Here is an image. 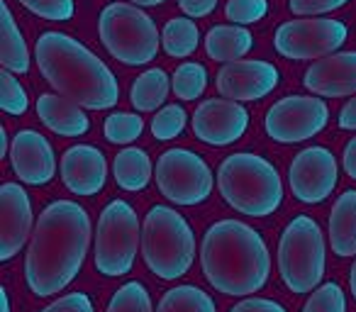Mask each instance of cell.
I'll list each match as a JSON object with an SVG mask.
<instances>
[{
	"label": "cell",
	"instance_id": "e0dca14e",
	"mask_svg": "<svg viewBox=\"0 0 356 312\" xmlns=\"http://www.w3.org/2000/svg\"><path fill=\"white\" fill-rule=\"evenodd\" d=\"M108 179V161L98 147L76 144L61 156V181L74 195H95Z\"/></svg>",
	"mask_w": 356,
	"mask_h": 312
},
{
	"label": "cell",
	"instance_id": "4dcf8cb0",
	"mask_svg": "<svg viewBox=\"0 0 356 312\" xmlns=\"http://www.w3.org/2000/svg\"><path fill=\"white\" fill-rule=\"evenodd\" d=\"M302 312H346V295L337 283H322L310 293Z\"/></svg>",
	"mask_w": 356,
	"mask_h": 312
},
{
	"label": "cell",
	"instance_id": "277c9868",
	"mask_svg": "<svg viewBox=\"0 0 356 312\" xmlns=\"http://www.w3.org/2000/svg\"><path fill=\"white\" fill-rule=\"evenodd\" d=\"M218 188L225 203L247 217H268L283 203L281 174L257 154L227 156L218 169Z\"/></svg>",
	"mask_w": 356,
	"mask_h": 312
},
{
	"label": "cell",
	"instance_id": "5b68a950",
	"mask_svg": "<svg viewBox=\"0 0 356 312\" xmlns=\"http://www.w3.org/2000/svg\"><path fill=\"white\" fill-rule=\"evenodd\" d=\"M142 256L161 281H176L195 261V234L188 220L168 205H154L142 224Z\"/></svg>",
	"mask_w": 356,
	"mask_h": 312
},
{
	"label": "cell",
	"instance_id": "1f68e13d",
	"mask_svg": "<svg viewBox=\"0 0 356 312\" xmlns=\"http://www.w3.org/2000/svg\"><path fill=\"white\" fill-rule=\"evenodd\" d=\"M0 108L8 115H22L30 108V98H27L25 88L8 69L0 74Z\"/></svg>",
	"mask_w": 356,
	"mask_h": 312
},
{
	"label": "cell",
	"instance_id": "3957f363",
	"mask_svg": "<svg viewBox=\"0 0 356 312\" xmlns=\"http://www.w3.org/2000/svg\"><path fill=\"white\" fill-rule=\"evenodd\" d=\"M35 59L47 83L86 110L118 105L120 83L115 74L79 40L64 32H44L37 40Z\"/></svg>",
	"mask_w": 356,
	"mask_h": 312
},
{
	"label": "cell",
	"instance_id": "30bf717a",
	"mask_svg": "<svg viewBox=\"0 0 356 312\" xmlns=\"http://www.w3.org/2000/svg\"><path fill=\"white\" fill-rule=\"evenodd\" d=\"M330 122V108L320 95H288L266 113V134L278 144H298L320 134Z\"/></svg>",
	"mask_w": 356,
	"mask_h": 312
},
{
	"label": "cell",
	"instance_id": "ab89813d",
	"mask_svg": "<svg viewBox=\"0 0 356 312\" xmlns=\"http://www.w3.org/2000/svg\"><path fill=\"white\" fill-rule=\"evenodd\" d=\"M339 127L341 129H356V95L349 100V103L341 108L339 113Z\"/></svg>",
	"mask_w": 356,
	"mask_h": 312
},
{
	"label": "cell",
	"instance_id": "74e56055",
	"mask_svg": "<svg viewBox=\"0 0 356 312\" xmlns=\"http://www.w3.org/2000/svg\"><path fill=\"white\" fill-rule=\"evenodd\" d=\"M218 0H178V8L188 17H205L215 10Z\"/></svg>",
	"mask_w": 356,
	"mask_h": 312
},
{
	"label": "cell",
	"instance_id": "2e32d148",
	"mask_svg": "<svg viewBox=\"0 0 356 312\" xmlns=\"http://www.w3.org/2000/svg\"><path fill=\"white\" fill-rule=\"evenodd\" d=\"M15 176L27 186H47L56 174V156L47 137L35 129H20L10 144Z\"/></svg>",
	"mask_w": 356,
	"mask_h": 312
},
{
	"label": "cell",
	"instance_id": "d590c367",
	"mask_svg": "<svg viewBox=\"0 0 356 312\" xmlns=\"http://www.w3.org/2000/svg\"><path fill=\"white\" fill-rule=\"evenodd\" d=\"M42 312H95L93 302L86 293H69V295L59 297L51 305H47Z\"/></svg>",
	"mask_w": 356,
	"mask_h": 312
},
{
	"label": "cell",
	"instance_id": "ee69618b",
	"mask_svg": "<svg viewBox=\"0 0 356 312\" xmlns=\"http://www.w3.org/2000/svg\"><path fill=\"white\" fill-rule=\"evenodd\" d=\"M0 297H3V312H13V310H10V295H8L6 288L0 290Z\"/></svg>",
	"mask_w": 356,
	"mask_h": 312
},
{
	"label": "cell",
	"instance_id": "4fadbf2b",
	"mask_svg": "<svg viewBox=\"0 0 356 312\" xmlns=\"http://www.w3.org/2000/svg\"><path fill=\"white\" fill-rule=\"evenodd\" d=\"M193 134L210 147H227L244 137L249 127L247 108L229 98L205 100L193 113Z\"/></svg>",
	"mask_w": 356,
	"mask_h": 312
},
{
	"label": "cell",
	"instance_id": "d6986e66",
	"mask_svg": "<svg viewBox=\"0 0 356 312\" xmlns=\"http://www.w3.org/2000/svg\"><path fill=\"white\" fill-rule=\"evenodd\" d=\"M40 120L59 137H81L90 129V120L79 103L59 93H44L37 100Z\"/></svg>",
	"mask_w": 356,
	"mask_h": 312
},
{
	"label": "cell",
	"instance_id": "9a60e30c",
	"mask_svg": "<svg viewBox=\"0 0 356 312\" xmlns=\"http://www.w3.org/2000/svg\"><path fill=\"white\" fill-rule=\"evenodd\" d=\"M32 203L20 183L0 188V261H10L32 239Z\"/></svg>",
	"mask_w": 356,
	"mask_h": 312
},
{
	"label": "cell",
	"instance_id": "7a4b0ae2",
	"mask_svg": "<svg viewBox=\"0 0 356 312\" xmlns=\"http://www.w3.org/2000/svg\"><path fill=\"white\" fill-rule=\"evenodd\" d=\"M200 263L210 286L234 297L259 293L271 273V256L264 237L239 220H220L205 232Z\"/></svg>",
	"mask_w": 356,
	"mask_h": 312
},
{
	"label": "cell",
	"instance_id": "f35d334b",
	"mask_svg": "<svg viewBox=\"0 0 356 312\" xmlns=\"http://www.w3.org/2000/svg\"><path fill=\"white\" fill-rule=\"evenodd\" d=\"M341 164H344V171L349 174L351 181H356V137L351 139L344 147V156H341Z\"/></svg>",
	"mask_w": 356,
	"mask_h": 312
},
{
	"label": "cell",
	"instance_id": "6da1fadb",
	"mask_svg": "<svg viewBox=\"0 0 356 312\" xmlns=\"http://www.w3.org/2000/svg\"><path fill=\"white\" fill-rule=\"evenodd\" d=\"M90 247V217L74 200L42 210L25 256V278L37 297L61 293L81 273Z\"/></svg>",
	"mask_w": 356,
	"mask_h": 312
},
{
	"label": "cell",
	"instance_id": "484cf974",
	"mask_svg": "<svg viewBox=\"0 0 356 312\" xmlns=\"http://www.w3.org/2000/svg\"><path fill=\"white\" fill-rule=\"evenodd\" d=\"M198 42H200L198 25H195L191 17H176V20L168 22L161 32L163 51H166L168 56H176V59H184V56L193 54Z\"/></svg>",
	"mask_w": 356,
	"mask_h": 312
},
{
	"label": "cell",
	"instance_id": "60d3db41",
	"mask_svg": "<svg viewBox=\"0 0 356 312\" xmlns=\"http://www.w3.org/2000/svg\"><path fill=\"white\" fill-rule=\"evenodd\" d=\"M132 6H142V8H156L161 6V3H166V0H129Z\"/></svg>",
	"mask_w": 356,
	"mask_h": 312
},
{
	"label": "cell",
	"instance_id": "5bb4252c",
	"mask_svg": "<svg viewBox=\"0 0 356 312\" xmlns=\"http://www.w3.org/2000/svg\"><path fill=\"white\" fill-rule=\"evenodd\" d=\"M278 69L268 61L239 59L229 61L218 74V90L222 98L249 103L261 100L278 85Z\"/></svg>",
	"mask_w": 356,
	"mask_h": 312
},
{
	"label": "cell",
	"instance_id": "9c48e42d",
	"mask_svg": "<svg viewBox=\"0 0 356 312\" xmlns=\"http://www.w3.org/2000/svg\"><path fill=\"white\" fill-rule=\"evenodd\" d=\"M156 186L166 200L191 208L210 198L215 176L195 151L168 149L156 161Z\"/></svg>",
	"mask_w": 356,
	"mask_h": 312
},
{
	"label": "cell",
	"instance_id": "e575fe53",
	"mask_svg": "<svg viewBox=\"0 0 356 312\" xmlns=\"http://www.w3.org/2000/svg\"><path fill=\"white\" fill-rule=\"evenodd\" d=\"M349 0H291L288 8L298 15H322V13H332L344 8Z\"/></svg>",
	"mask_w": 356,
	"mask_h": 312
},
{
	"label": "cell",
	"instance_id": "83f0119b",
	"mask_svg": "<svg viewBox=\"0 0 356 312\" xmlns=\"http://www.w3.org/2000/svg\"><path fill=\"white\" fill-rule=\"evenodd\" d=\"M105 312H154L152 297L139 281H129L115 290Z\"/></svg>",
	"mask_w": 356,
	"mask_h": 312
},
{
	"label": "cell",
	"instance_id": "ba28073f",
	"mask_svg": "<svg viewBox=\"0 0 356 312\" xmlns=\"http://www.w3.org/2000/svg\"><path fill=\"white\" fill-rule=\"evenodd\" d=\"M142 244V227L137 213L124 200L105 205L95 232V271L108 278L127 276Z\"/></svg>",
	"mask_w": 356,
	"mask_h": 312
},
{
	"label": "cell",
	"instance_id": "8992f818",
	"mask_svg": "<svg viewBox=\"0 0 356 312\" xmlns=\"http://www.w3.org/2000/svg\"><path fill=\"white\" fill-rule=\"evenodd\" d=\"M100 42L113 59L124 66L152 64L161 47V37L154 20L139 6L110 3L98 20Z\"/></svg>",
	"mask_w": 356,
	"mask_h": 312
},
{
	"label": "cell",
	"instance_id": "7402d4cb",
	"mask_svg": "<svg viewBox=\"0 0 356 312\" xmlns=\"http://www.w3.org/2000/svg\"><path fill=\"white\" fill-rule=\"evenodd\" d=\"M254 47V37L247 27H229L220 25L205 35V51L210 59L220 61V64H229V61H239L247 56Z\"/></svg>",
	"mask_w": 356,
	"mask_h": 312
},
{
	"label": "cell",
	"instance_id": "4316f807",
	"mask_svg": "<svg viewBox=\"0 0 356 312\" xmlns=\"http://www.w3.org/2000/svg\"><path fill=\"white\" fill-rule=\"evenodd\" d=\"M205 88H208V71H205L203 64H195V61L181 64L171 79V90L176 93L178 100L200 98Z\"/></svg>",
	"mask_w": 356,
	"mask_h": 312
},
{
	"label": "cell",
	"instance_id": "44dd1931",
	"mask_svg": "<svg viewBox=\"0 0 356 312\" xmlns=\"http://www.w3.org/2000/svg\"><path fill=\"white\" fill-rule=\"evenodd\" d=\"M0 64L13 74L30 71V49L8 3H0Z\"/></svg>",
	"mask_w": 356,
	"mask_h": 312
},
{
	"label": "cell",
	"instance_id": "cb8c5ba5",
	"mask_svg": "<svg viewBox=\"0 0 356 312\" xmlns=\"http://www.w3.org/2000/svg\"><path fill=\"white\" fill-rule=\"evenodd\" d=\"M171 90V81H168L163 69H149L142 76H137V81L132 83L129 90V100L139 113H152V110L161 108L168 98Z\"/></svg>",
	"mask_w": 356,
	"mask_h": 312
},
{
	"label": "cell",
	"instance_id": "836d02e7",
	"mask_svg": "<svg viewBox=\"0 0 356 312\" xmlns=\"http://www.w3.org/2000/svg\"><path fill=\"white\" fill-rule=\"evenodd\" d=\"M20 3L44 20L64 22L74 17V0H20Z\"/></svg>",
	"mask_w": 356,
	"mask_h": 312
},
{
	"label": "cell",
	"instance_id": "f1b7e54d",
	"mask_svg": "<svg viewBox=\"0 0 356 312\" xmlns=\"http://www.w3.org/2000/svg\"><path fill=\"white\" fill-rule=\"evenodd\" d=\"M144 132V120L132 113H113L105 120V139L113 144H129Z\"/></svg>",
	"mask_w": 356,
	"mask_h": 312
},
{
	"label": "cell",
	"instance_id": "603a6c76",
	"mask_svg": "<svg viewBox=\"0 0 356 312\" xmlns=\"http://www.w3.org/2000/svg\"><path fill=\"white\" fill-rule=\"evenodd\" d=\"M113 174L115 181L122 190H129V193H137V190H144L152 181V159L144 149H134L127 147L115 156L113 164Z\"/></svg>",
	"mask_w": 356,
	"mask_h": 312
},
{
	"label": "cell",
	"instance_id": "7c38bea8",
	"mask_svg": "<svg viewBox=\"0 0 356 312\" xmlns=\"http://www.w3.org/2000/svg\"><path fill=\"white\" fill-rule=\"evenodd\" d=\"M337 159L325 147H307L298 154L288 171V183L296 200L305 205L325 203L337 188Z\"/></svg>",
	"mask_w": 356,
	"mask_h": 312
},
{
	"label": "cell",
	"instance_id": "b9f144b4",
	"mask_svg": "<svg viewBox=\"0 0 356 312\" xmlns=\"http://www.w3.org/2000/svg\"><path fill=\"white\" fill-rule=\"evenodd\" d=\"M349 288H351V297L356 300V261L351 266V273H349Z\"/></svg>",
	"mask_w": 356,
	"mask_h": 312
},
{
	"label": "cell",
	"instance_id": "d6a6232c",
	"mask_svg": "<svg viewBox=\"0 0 356 312\" xmlns=\"http://www.w3.org/2000/svg\"><path fill=\"white\" fill-rule=\"evenodd\" d=\"M266 13H268L266 0H229L227 8H225V15L234 25H254V22L264 20Z\"/></svg>",
	"mask_w": 356,
	"mask_h": 312
},
{
	"label": "cell",
	"instance_id": "8fae6325",
	"mask_svg": "<svg viewBox=\"0 0 356 312\" xmlns=\"http://www.w3.org/2000/svg\"><path fill=\"white\" fill-rule=\"evenodd\" d=\"M346 25L339 20H291L278 27L276 51L286 59L310 61L334 54L346 42Z\"/></svg>",
	"mask_w": 356,
	"mask_h": 312
},
{
	"label": "cell",
	"instance_id": "52a82bcc",
	"mask_svg": "<svg viewBox=\"0 0 356 312\" xmlns=\"http://www.w3.org/2000/svg\"><path fill=\"white\" fill-rule=\"evenodd\" d=\"M327 252L320 224L307 215L296 217L278 242V271L293 293H312L325 278Z\"/></svg>",
	"mask_w": 356,
	"mask_h": 312
},
{
	"label": "cell",
	"instance_id": "8d00e7d4",
	"mask_svg": "<svg viewBox=\"0 0 356 312\" xmlns=\"http://www.w3.org/2000/svg\"><path fill=\"white\" fill-rule=\"evenodd\" d=\"M229 312H286V307L268 297H247V300L237 302Z\"/></svg>",
	"mask_w": 356,
	"mask_h": 312
},
{
	"label": "cell",
	"instance_id": "f546056e",
	"mask_svg": "<svg viewBox=\"0 0 356 312\" xmlns=\"http://www.w3.org/2000/svg\"><path fill=\"white\" fill-rule=\"evenodd\" d=\"M186 120H188V115H186V110L181 105H166L152 120V134L159 142L176 139L186 129Z\"/></svg>",
	"mask_w": 356,
	"mask_h": 312
},
{
	"label": "cell",
	"instance_id": "ac0fdd59",
	"mask_svg": "<svg viewBox=\"0 0 356 312\" xmlns=\"http://www.w3.org/2000/svg\"><path fill=\"white\" fill-rule=\"evenodd\" d=\"M305 88L320 98H344L356 93V51H339L317 59L302 79Z\"/></svg>",
	"mask_w": 356,
	"mask_h": 312
},
{
	"label": "cell",
	"instance_id": "ffe728a7",
	"mask_svg": "<svg viewBox=\"0 0 356 312\" xmlns=\"http://www.w3.org/2000/svg\"><path fill=\"white\" fill-rule=\"evenodd\" d=\"M330 244L337 256H356V190H344L332 208Z\"/></svg>",
	"mask_w": 356,
	"mask_h": 312
},
{
	"label": "cell",
	"instance_id": "d4e9b609",
	"mask_svg": "<svg viewBox=\"0 0 356 312\" xmlns=\"http://www.w3.org/2000/svg\"><path fill=\"white\" fill-rule=\"evenodd\" d=\"M156 312H218L215 300L198 286H176L161 297Z\"/></svg>",
	"mask_w": 356,
	"mask_h": 312
},
{
	"label": "cell",
	"instance_id": "7bdbcfd3",
	"mask_svg": "<svg viewBox=\"0 0 356 312\" xmlns=\"http://www.w3.org/2000/svg\"><path fill=\"white\" fill-rule=\"evenodd\" d=\"M8 151V137H6V127H0V156H6Z\"/></svg>",
	"mask_w": 356,
	"mask_h": 312
}]
</instances>
